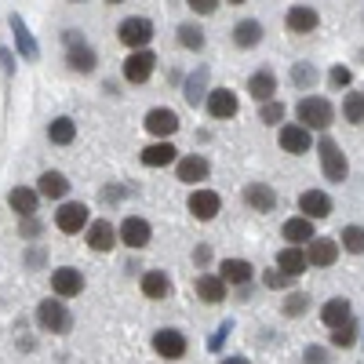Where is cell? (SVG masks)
<instances>
[{
  "label": "cell",
  "instance_id": "cell-26",
  "mask_svg": "<svg viewBox=\"0 0 364 364\" xmlns=\"http://www.w3.org/2000/svg\"><path fill=\"white\" fill-rule=\"evenodd\" d=\"M175 154H178V149H175L171 142H154V146H146L139 157H142V164H146V168H164V164H171V161H175Z\"/></svg>",
  "mask_w": 364,
  "mask_h": 364
},
{
  "label": "cell",
  "instance_id": "cell-38",
  "mask_svg": "<svg viewBox=\"0 0 364 364\" xmlns=\"http://www.w3.org/2000/svg\"><path fill=\"white\" fill-rule=\"evenodd\" d=\"M339 240H343V248H346V252L360 255V252H364V226H346Z\"/></svg>",
  "mask_w": 364,
  "mask_h": 364
},
{
  "label": "cell",
  "instance_id": "cell-22",
  "mask_svg": "<svg viewBox=\"0 0 364 364\" xmlns=\"http://www.w3.org/2000/svg\"><path fill=\"white\" fill-rule=\"evenodd\" d=\"M208 161L200 157V154H190V157H182L178 161V182H190V186H197V182H204L208 178Z\"/></svg>",
  "mask_w": 364,
  "mask_h": 364
},
{
  "label": "cell",
  "instance_id": "cell-14",
  "mask_svg": "<svg viewBox=\"0 0 364 364\" xmlns=\"http://www.w3.org/2000/svg\"><path fill=\"white\" fill-rule=\"evenodd\" d=\"M117 237H120V233L109 226V219H95V223L87 226V233H84V240H87L91 252H109V248L117 245Z\"/></svg>",
  "mask_w": 364,
  "mask_h": 364
},
{
  "label": "cell",
  "instance_id": "cell-29",
  "mask_svg": "<svg viewBox=\"0 0 364 364\" xmlns=\"http://www.w3.org/2000/svg\"><path fill=\"white\" fill-rule=\"evenodd\" d=\"M245 200H248L255 211H273V208H277V193H273L266 182H252V186L245 190Z\"/></svg>",
  "mask_w": 364,
  "mask_h": 364
},
{
  "label": "cell",
  "instance_id": "cell-24",
  "mask_svg": "<svg viewBox=\"0 0 364 364\" xmlns=\"http://www.w3.org/2000/svg\"><path fill=\"white\" fill-rule=\"evenodd\" d=\"M306 266H310V259H306V252L302 248H281L277 252V269H284L288 277H299V273H306Z\"/></svg>",
  "mask_w": 364,
  "mask_h": 364
},
{
  "label": "cell",
  "instance_id": "cell-48",
  "mask_svg": "<svg viewBox=\"0 0 364 364\" xmlns=\"http://www.w3.org/2000/svg\"><path fill=\"white\" fill-rule=\"evenodd\" d=\"M208 255H211L208 248H197V252H193V259H197V262H208Z\"/></svg>",
  "mask_w": 364,
  "mask_h": 364
},
{
  "label": "cell",
  "instance_id": "cell-1",
  "mask_svg": "<svg viewBox=\"0 0 364 364\" xmlns=\"http://www.w3.org/2000/svg\"><path fill=\"white\" fill-rule=\"evenodd\" d=\"M331 117H336V109H331V102L328 99H321V95H306L299 102V124L302 128H317V132H324V128H331Z\"/></svg>",
  "mask_w": 364,
  "mask_h": 364
},
{
  "label": "cell",
  "instance_id": "cell-45",
  "mask_svg": "<svg viewBox=\"0 0 364 364\" xmlns=\"http://www.w3.org/2000/svg\"><path fill=\"white\" fill-rule=\"evenodd\" d=\"M331 84L346 87V84H350V70H346V66H336V70H331Z\"/></svg>",
  "mask_w": 364,
  "mask_h": 364
},
{
  "label": "cell",
  "instance_id": "cell-3",
  "mask_svg": "<svg viewBox=\"0 0 364 364\" xmlns=\"http://www.w3.org/2000/svg\"><path fill=\"white\" fill-rule=\"evenodd\" d=\"M37 321H41L44 331H55V336H66V331L73 328V317L63 306V299H44L37 306Z\"/></svg>",
  "mask_w": 364,
  "mask_h": 364
},
{
  "label": "cell",
  "instance_id": "cell-9",
  "mask_svg": "<svg viewBox=\"0 0 364 364\" xmlns=\"http://www.w3.org/2000/svg\"><path fill=\"white\" fill-rule=\"evenodd\" d=\"M219 208H223V197L215 190H193L190 193V215L200 223H211L219 215Z\"/></svg>",
  "mask_w": 364,
  "mask_h": 364
},
{
  "label": "cell",
  "instance_id": "cell-8",
  "mask_svg": "<svg viewBox=\"0 0 364 364\" xmlns=\"http://www.w3.org/2000/svg\"><path fill=\"white\" fill-rule=\"evenodd\" d=\"M51 291H55L58 299H73V295H80V291H84L80 269H73V266H58V269L51 273Z\"/></svg>",
  "mask_w": 364,
  "mask_h": 364
},
{
  "label": "cell",
  "instance_id": "cell-4",
  "mask_svg": "<svg viewBox=\"0 0 364 364\" xmlns=\"http://www.w3.org/2000/svg\"><path fill=\"white\" fill-rule=\"evenodd\" d=\"M117 37H120V44H128L132 51H146V44L154 41V22L142 18V15H132V18L120 22Z\"/></svg>",
  "mask_w": 364,
  "mask_h": 364
},
{
  "label": "cell",
  "instance_id": "cell-5",
  "mask_svg": "<svg viewBox=\"0 0 364 364\" xmlns=\"http://www.w3.org/2000/svg\"><path fill=\"white\" fill-rule=\"evenodd\" d=\"M142 128H146L149 135H157V139H164V142H168V135H175V132H178V113H175V109L157 106V109H149V113H146Z\"/></svg>",
  "mask_w": 364,
  "mask_h": 364
},
{
  "label": "cell",
  "instance_id": "cell-17",
  "mask_svg": "<svg viewBox=\"0 0 364 364\" xmlns=\"http://www.w3.org/2000/svg\"><path fill=\"white\" fill-rule=\"evenodd\" d=\"M281 237H284V240H291V248H299V245H314V240H317L314 223H310V219H302V215L288 219V223H284V230H281Z\"/></svg>",
  "mask_w": 364,
  "mask_h": 364
},
{
  "label": "cell",
  "instance_id": "cell-34",
  "mask_svg": "<svg viewBox=\"0 0 364 364\" xmlns=\"http://www.w3.org/2000/svg\"><path fill=\"white\" fill-rule=\"evenodd\" d=\"M11 29H15V44H18V51H22L26 58H37V44H33V37H29V29L22 26L18 15H11Z\"/></svg>",
  "mask_w": 364,
  "mask_h": 364
},
{
  "label": "cell",
  "instance_id": "cell-23",
  "mask_svg": "<svg viewBox=\"0 0 364 364\" xmlns=\"http://www.w3.org/2000/svg\"><path fill=\"white\" fill-rule=\"evenodd\" d=\"M37 193L48 197V200H58V197L70 193V182H66L63 171H44V175L37 178Z\"/></svg>",
  "mask_w": 364,
  "mask_h": 364
},
{
  "label": "cell",
  "instance_id": "cell-13",
  "mask_svg": "<svg viewBox=\"0 0 364 364\" xmlns=\"http://www.w3.org/2000/svg\"><path fill=\"white\" fill-rule=\"evenodd\" d=\"M154 350L161 357H168V360H178L182 353H186V336L175 331V328H161L157 336H154Z\"/></svg>",
  "mask_w": 364,
  "mask_h": 364
},
{
  "label": "cell",
  "instance_id": "cell-42",
  "mask_svg": "<svg viewBox=\"0 0 364 364\" xmlns=\"http://www.w3.org/2000/svg\"><path fill=\"white\" fill-rule=\"evenodd\" d=\"M284 120V102H266L262 106V124H281Z\"/></svg>",
  "mask_w": 364,
  "mask_h": 364
},
{
  "label": "cell",
  "instance_id": "cell-39",
  "mask_svg": "<svg viewBox=\"0 0 364 364\" xmlns=\"http://www.w3.org/2000/svg\"><path fill=\"white\" fill-rule=\"evenodd\" d=\"M306 306H310V295L291 291V295H288V302H284V314H288V317H299V314H306Z\"/></svg>",
  "mask_w": 364,
  "mask_h": 364
},
{
  "label": "cell",
  "instance_id": "cell-12",
  "mask_svg": "<svg viewBox=\"0 0 364 364\" xmlns=\"http://www.w3.org/2000/svg\"><path fill=\"white\" fill-rule=\"evenodd\" d=\"M120 240H124L128 248H146L149 245V237H154V230H149V223L146 219H139V215H128L124 223H120Z\"/></svg>",
  "mask_w": 364,
  "mask_h": 364
},
{
  "label": "cell",
  "instance_id": "cell-40",
  "mask_svg": "<svg viewBox=\"0 0 364 364\" xmlns=\"http://www.w3.org/2000/svg\"><path fill=\"white\" fill-rule=\"evenodd\" d=\"M262 284H266V288H273V291H281V288H288V284H291V277H288L284 269H266V273H262Z\"/></svg>",
  "mask_w": 364,
  "mask_h": 364
},
{
  "label": "cell",
  "instance_id": "cell-41",
  "mask_svg": "<svg viewBox=\"0 0 364 364\" xmlns=\"http://www.w3.org/2000/svg\"><path fill=\"white\" fill-rule=\"evenodd\" d=\"M291 80H295L299 87H310V84H317V70H314V66H306V63H299V66H295V73H291Z\"/></svg>",
  "mask_w": 364,
  "mask_h": 364
},
{
  "label": "cell",
  "instance_id": "cell-30",
  "mask_svg": "<svg viewBox=\"0 0 364 364\" xmlns=\"http://www.w3.org/2000/svg\"><path fill=\"white\" fill-rule=\"evenodd\" d=\"M168 291H171L168 273H161V269L142 273V295H146V299H168Z\"/></svg>",
  "mask_w": 364,
  "mask_h": 364
},
{
  "label": "cell",
  "instance_id": "cell-44",
  "mask_svg": "<svg viewBox=\"0 0 364 364\" xmlns=\"http://www.w3.org/2000/svg\"><path fill=\"white\" fill-rule=\"evenodd\" d=\"M328 360V350L324 346H310L306 350V364H324Z\"/></svg>",
  "mask_w": 364,
  "mask_h": 364
},
{
  "label": "cell",
  "instance_id": "cell-18",
  "mask_svg": "<svg viewBox=\"0 0 364 364\" xmlns=\"http://www.w3.org/2000/svg\"><path fill=\"white\" fill-rule=\"evenodd\" d=\"M306 259L310 266H331L339 259V240H331V237H317L314 245L306 248Z\"/></svg>",
  "mask_w": 364,
  "mask_h": 364
},
{
  "label": "cell",
  "instance_id": "cell-6",
  "mask_svg": "<svg viewBox=\"0 0 364 364\" xmlns=\"http://www.w3.org/2000/svg\"><path fill=\"white\" fill-rule=\"evenodd\" d=\"M154 66H157V58H154V51H132L128 58H124V80L128 84H146L149 80V73H154Z\"/></svg>",
  "mask_w": 364,
  "mask_h": 364
},
{
  "label": "cell",
  "instance_id": "cell-16",
  "mask_svg": "<svg viewBox=\"0 0 364 364\" xmlns=\"http://www.w3.org/2000/svg\"><path fill=\"white\" fill-rule=\"evenodd\" d=\"M208 113L215 117V120H230V117H237V95L230 87H215L208 95Z\"/></svg>",
  "mask_w": 364,
  "mask_h": 364
},
{
  "label": "cell",
  "instance_id": "cell-36",
  "mask_svg": "<svg viewBox=\"0 0 364 364\" xmlns=\"http://www.w3.org/2000/svg\"><path fill=\"white\" fill-rule=\"evenodd\" d=\"M343 117L350 120V124H364V95L350 91V95H346V102H343Z\"/></svg>",
  "mask_w": 364,
  "mask_h": 364
},
{
  "label": "cell",
  "instance_id": "cell-2",
  "mask_svg": "<svg viewBox=\"0 0 364 364\" xmlns=\"http://www.w3.org/2000/svg\"><path fill=\"white\" fill-rule=\"evenodd\" d=\"M317 154H321V168H324V178H328V182H346L350 164H346V154L339 149L336 139H321Z\"/></svg>",
  "mask_w": 364,
  "mask_h": 364
},
{
  "label": "cell",
  "instance_id": "cell-25",
  "mask_svg": "<svg viewBox=\"0 0 364 364\" xmlns=\"http://www.w3.org/2000/svg\"><path fill=\"white\" fill-rule=\"evenodd\" d=\"M37 190H26V186H15L11 193H8V204H11V211H18L22 219H33V211H37Z\"/></svg>",
  "mask_w": 364,
  "mask_h": 364
},
{
  "label": "cell",
  "instance_id": "cell-15",
  "mask_svg": "<svg viewBox=\"0 0 364 364\" xmlns=\"http://www.w3.org/2000/svg\"><path fill=\"white\" fill-rule=\"evenodd\" d=\"M66 63H70V70H77V73H91V70H95V51H91L84 41H77V33H70Z\"/></svg>",
  "mask_w": 364,
  "mask_h": 364
},
{
  "label": "cell",
  "instance_id": "cell-27",
  "mask_svg": "<svg viewBox=\"0 0 364 364\" xmlns=\"http://www.w3.org/2000/svg\"><path fill=\"white\" fill-rule=\"evenodd\" d=\"M219 277H223L226 284H248V281H252V262H248V259H226V262L219 266Z\"/></svg>",
  "mask_w": 364,
  "mask_h": 364
},
{
  "label": "cell",
  "instance_id": "cell-47",
  "mask_svg": "<svg viewBox=\"0 0 364 364\" xmlns=\"http://www.w3.org/2000/svg\"><path fill=\"white\" fill-rule=\"evenodd\" d=\"M219 364H252V360H248V357H223Z\"/></svg>",
  "mask_w": 364,
  "mask_h": 364
},
{
  "label": "cell",
  "instance_id": "cell-37",
  "mask_svg": "<svg viewBox=\"0 0 364 364\" xmlns=\"http://www.w3.org/2000/svg\"><path fill=\"white\" fill-rule=\"evenodd\" d=\"M331 343H336V346H353V343H357V321L350 317L346 324L331 328Z\"/></svg>",
  "mask_w": 364,
  "mask_h": 364
},
{
  "label": "cell",
  "instance_id": "cell-21",
  "mask_svg": "<svg viewBox=\"0 0 364 364\" xmlns=\"http://www.w3.org/2000/svg\"><path fill=\"white\" fill-rule=\"evenodd\" d=\"M317 26H321V15L314 8H306V4H295L288 11V29L291 33H314Z\"/></svg>",
  "mask_w": 364,
  "mask_h": 364
},
{
  "label": "cell",
  "instance_id": "cell-19",
  "mask_svg": "<svg viewBox=\"0 0 364 364\" xmlns=\"http://www.w3.org/2000/svg\"><path fill=\"white\" fill-rule=\"evenodd\" d=\"M248 91H252V99H259L262 106L273 102V95H277V77H273L269 70H259L248 77Z\"/></svg>",
  "mask_w": 364,
  "mask_h": 364
},
{
  "label": "cell",
  "instance_id": "cell-35",
  "mask_svg": "<svg viewBox=\"0 0 364 364\" xmlns=\"http://www.w3.org/2000/svg\"><path fill=\"white\" fill-rule=\"evenodd\" d=\"M178 44H182V48H190V51H200V48H204V29L193 26V22L178 26Z\"/></svg>",
  "mask_w": 364,
  "mask_h": 364
},
{
  "label": "cell",
  "instance_id": "cell-20",
  "mask_svg": "<svg viewBox=\"0 0 364 364\" xmlns=\"http://www.w3.org/2000/svg\"><path fill=\"white\" fill-rule=\"evenodd\" d=\"M197 295L208 302V306H215V302L226 299V281L219 277V273H200L197 277Z\"/></svg>",
  "mask_w": 364,
  "mask_h": 364
},
{
  "label": "cell",
  "instance_id": "cell-10",
  "mask_svg": "<svg viewBox=\"0 0 364 364\" xmlns=\"http://www.w3.org/2000/svg\"><path fill=\"white\" fill-rule=\"evenodd\" d=\"M299 211H302V219H328L331 215V197L324 190H306V193H299Z\"/></svg>",
  "mask_w": 364,
  "mask_h": 364
},
{
  "label": "cell",
  "instance_id": "cell-31",
  "mask_svg": "<svg viewBox=\"0 0 364 364\" xmlns=\"http://www.w3.org/2000/svg\"><path fill=\"white\" fill-rule=\"evenodd\" d=\"M233 41H237V48H255L262 41V26L255 18H240L233 26Z\"/></svg>",
  "mask_w": 364,
  "mask_h": 364
},
{
  "label": "cell",
  "instance_id": "cell-11",
  "mask_svg": "<svg viewBox=\"0 0 364 364\" xmlns=\"http://www.w3.org/2000/svg\"><path fill=\"white\" fill-rule=\"evenodd\" d=\"M277 142H281V149L284 154H310V146H314V135L302 128V124H284L281 128V135H277Z\"/></svg>",
  "mask_w": 364,
  "mask_h": 364
},
{
  "label": "cell",
  "instance_id": "cell-28",
  "mask_svg": "<svg viewBox=\"0 0 364 364\" xmlns=\"http://www.w3.org/2000/svg\"><path fill=\"white\" fill-rule=\"evenodd\" d=\"M321 321L328 324V328H339V324H346L350 321V299H328L324 306H321Z\"/></svg>",
  "mask_w": 364,
  "mask_h": 364
},
{
  "label": "cell",
  "instance_id": "cell-33",
  "mask_svg": "<svg viewBox=\"0 0 364 364\" xmlns=\"http://www.w3.org/2000/svg\"><path fill=\"white\" fill-rule=\"evenodd\" d=\"M204 84H208V70H197V73L186 80V102H190V106H197L200 99L208 102V95H211V91H204Z\"/></svg>",
  "mask_w": 364,
  "mask_h": 364
},
{
  "label": "cell",
  "instance_id": "cell-32",
  "mask_svg": "<svg viewBox=\"0 0 364 364\" xmlns=\"http://www.w3.org/2000/svg\"><path fill=\"white\" fill-rule=\"evenodd\" d=\"M48 139L55 142V146H70L73 139H77V124L70 117H55L51 124H48Z\"/></svg>",
  "mask_w": 364,
  "mask_h": 364
},
{
  "label": "cell",
  "instance_id": "cell-43",
  "mask_svg": "<svg viewBox=\"0 0 364 364\" xmlns=\"http://www.w3.org/2000/svg\"><path fill=\"white\" fill-rule=\"evenodd\" d=\"M197 15H211V11H215L219 8V0H193V4H190Z\"/></svg>",
  "mask_w": 364,
  "mask_h": 364
},
{
  "label": "cell",
  "instance_id": "cell-46",
  "mask_svg": "<svg viewBox=\"0 0 364 364\" xmlns=\"http://www.w3.org/2000/svg\"><path fill=\"white\" fill-rule=\"evenodd\" d=\"M22 233H26V237H37V233H41V226H37L33 219H26V223H22Z\"/></svg>",
  "mask_w": 364,
  "mask_h": 364
},
{
  "label": "cell",
  "instance_id": "cell-7",
  "mask_svg": "<svg viewBox=\"0 0 364 364\" xmlns=\"http://www.w3.org/2000/svg\"><path fill=\"white\" fill-rule=\"evenodd\" d=\"M55 226L63 230V233H80V230H87L91 223H87V208L80 204V200H70V204H63L55 211Z\"/></svg>",
  "mask_w": 364,
  "mask_h": 364
}]
</instances>
